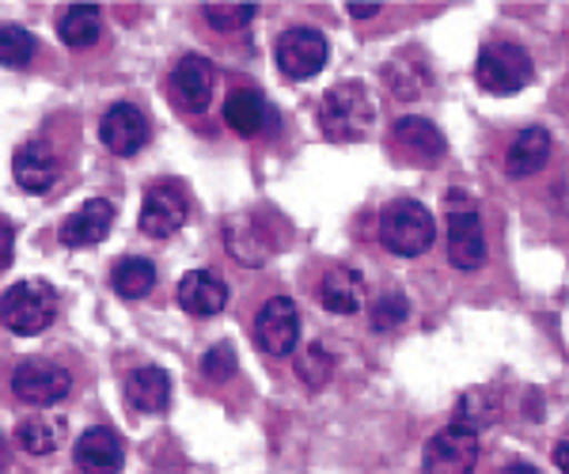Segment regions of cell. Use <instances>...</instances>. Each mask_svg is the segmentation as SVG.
I'll use <instances>...</instances> for the list:
<instances>
[{"instance_id": "cell-1", "label": "cell", "mask_w": 569, "mask_h": 474, "mask_svg": "<svg viewBox=\"0 0 569 474\" xmlns=\"http://www.w3.org/2000/svg\"><path fill=\"white\" fill-rule=\"evenodd\" d=\"M437 240V221L426 205L415 198H399V202L383 205L380 213V243L399 259H418L433 248Z\"/></svg>"}, {"instance_id": "cell-2", "label": "cell", "mask_w": 569, "mask_h": 474, "mask_svg": "<svg viewBox=\"0 0 569 474\" xmlns=\"http://www.w3.org/2000/svg\"><path fill=\"white\" fill-rule=\"evenodd\" d=\"M58 289L50 285V281H16L12 289L4 293L0 300V319H4V326L12 334H20V339H31V334H42L46 326L58 319Z\"/></svg>"}, {"instance_id": "cell-3", "label": "cell", "mask_w": 569, "mask_h": 474, "mask_svg": "<svg viewBox=\"0 0 569 474\" xmlns=\"http://www.w3.org/2000/svg\"><path fill=\"white\" fill-rule=\"evenodd\" d=\"M372 95L361 84L346 80V84H335L319 103V125L330 141H365L372 130Z\"/></svg>"}, {"instance_id": "cell-4", "label": "cell", "mask_w": 569, "mask_h": 474, "mask_svg": "<svg viewBox=\"0 0 569 474\" xmlns=\"http://www.w3.org/2000/svg\"><path fill=\"white\" fill-rule=\"evenodd\" d=\"M536 77L528 50L517 42H486L479 50V65H475V80L490 95H512V91L528 88Z\"/></svg>"}, {"instance_id": "cell-5", "label": "cell", "mask_w": 569, "mask_h": 474, "mask_svg": "<svg viewBox=\"0 0 569 474\" xmlns=\"http://www.w3.org/2000/svg\"><path fill=\"white\" fill-rule=\"evenodd\" d=\"M475 463H479V433L463 430V425H445L433 433L426 455H421L426 474H475Z\"/></svg>"}, {"instance_id": "cell-6", "label": "cell", "mask_w": 569, "mask_h": 474, "mask_svg": "<svg viewBox=\"0 0 569 474\" xmlns=\"http://www.w3.org/2000/svg\"><path fill=\"white\" fill-rule=\"evenodd\" d=\"M254 342L270 357H289L300 342V312L289 296H273L262 304L259 319H254Z\"/></svg>"}, {"instance_id": "cell-7", "label": "cell", "mask_w": 569, "mask_h": 474, "mask_svg": "<svg viewBox=\"0 0 569 474\" xmlns=\"http://www.w3.org/2000/svg\"><path fill=\"white\" fill-rule=\"evenodd\" d=\"M213 88H217L213 61L198 58V53L182 58L179 65L171 69V77H168L171 103H176L179 111H187V114H201V111H206V107L213 103Z\"/></svg>"}, {"instance_id": "cell-8", "label": "cell", "mask_w": 569, "mask_h": 474, "mask_svg": "<svg viewBox=\"0 0 569 474\" xmlns=\"http://www.w3.org/2000/svg\"><path fill=\"white\" fill-rule=\"evenodd\" d=\"M12 391H16V399H23V403H31V406H53L72 391V380L61 364L34 357V361H23L20 369L12 372Z\"/></svg>"}, {"instance_id": "cell-9", "label": "cell", "mask_w": 569, "mask_h": 474, "mask_svg": "<svg viewBox=\"0 0 569 474\" xmlns=\"http://www.w3.org/2000/svg\"><path fill=\"white\" fill-rule=\"evenodd\" d=\"M327 39L316 27H289L278 39V65L289 80H308L327 65Z\"/></svg>"}, {"instance_id": "cell-10", "label": "cell", "mask_w": 569, "mask_h": 474, "mask_svg": "<svg viewBox=\"0 0 569 474\" xmlns=\"http://www.w3.org/2000/svg\"><path fill=\"white\" fill-rule=\"evenodd\" d=\"M187 213H190V205L179 186H171V182L152 186L141 205V232L152 235V240H168V235H176L179 228L187 224Z\"/></svg>"}, {"instance_id": "cell-11", "label": "cell", "mask_w": 569, "mask_h": 474, "mask_svg": "<svg viewBox=\"0 0 569 474\" xmlns=\"http://www.w3.org/2000/svg\"><path fill=\"white\" fill-rule=\"evenodd\" d=\"M99 137L114 157H137L149 144V118L133 103H114L99 118Z\"/></svg>"}, {"instance_id": "cell-12", "label": "cell", "mask_w": 569, "mask_h": 474, "mask_svg": "<svg viewBox=\"0 0 569 474\" xmlns=\"http://www.w3.org/2000/svg\"><path fill=\"white\" fill-rule=\"evenodd\" d=\"M448 262L456 270H479L486 262V235L475 209H452L448 213Z\"/></svg>"}, {"instance_id": "cell-13", "label": "cell", "mask_w": 569, "mask_h": 474, "mask_svg": "<svg viewBox=\"0 0 569 474\" xmlns=\"http://www.w3.org/2000/svg\"><path fill=\"white\" fill-rule=\"evenodd\" d=\"M110 228H114V205L107 198H91L61 221V243L66 248H91V243L107 240Z\"/></svg>"}, {"instance_id": "cell-14", "label": "cell", "mask_w": 569, "mask_h": 474, "mask_svg": "<svg viewBox=\"0 0 569 474\" xmlns=\"http://www.w3.org/2000/svg\"><path fill=\"white\" fill-rule=\"evenodd\" d=\"M12 175L23 190H31V194H46V190H53V182L61 175L58 152H53L46 141L20 144L12 157Z\"/></svg>"}, {"instance_id": "cell-15", "label": "cell", "mask_w": 569, "mask_h": 474, "mask_svg": "<svg viewBox=\"0 0 569 474\" xmlns=\"http://www.w3.org/2000/svg\"><path fill=\"white\" fill-rule=\"evenodd\" d=\"M126 448H122V436L107 425H96V430L80 433L77 441V463L84 474H118L122 471Z\"/></svg>"}, {"instance_id": "cell-16", "label": "cell", "mask_w": 569, "mask_h": 474, "mask_svg": "<svg viewBox=\"0 0 569 474\" xmlns=\"http://www.w3.org/2000/svg\"><path fill=\"white\" fill-rule=\"evenodd\" d=\"M179 304H182V312H190L198 319H209V315L224 312L228 289H224V281H220L217 273L190 270V273H182V281H179Z\"/></svg>"}, {"instance_id": "cell-17", "label": "cell", "mask_w": 569, "mask_h": 474, "mask_svg": "<svg viewBox=\"0 0 569 474\" xmlns=\"http://www.w3.org/2000/svg\"><path fill=\"white\" fill-rule=\"evenodd\" d=\"M224 248L236 262H243V266H266L273 254L270 235H266L259 221H251V216H232V221H224Z\"/></svg>"}, {"instance_id": "cell-18", "label": "cell", "mask_w": 569, "mask_h": 474, "mask_svg": "<svg viewBox=\"0 0 569 474\" xmlns=\"http://www.w3.org/2000/svg\"><path fill=\"white\" fill-rule=\"evenodd\" d=\"M365 293H369V285H365V278L353 266L327 270L323 285H319V300L335 315H357L365 307Z\"/></svg>"}, {"instance_id": "cell-19", "label": "cell", "mask_w": 569, "mask_h": 474, "mask_svg": "<svg viewBox=\"0 0 569 474\" xmlns=\"http://www.w3.org/2000/svg\"><path fill=\"white\" fill-rule=\"evenodd\" d=\"M547 160H550V133L543 125H528V130L517 133L509 152H505V171H509L512 179H528V175H536V171H543Z\"/></svg>"}, {"instance_id": "cell-20", "label": "cell", "mask_w": 569, "mask_h": 474, "mask_svg": "<svg viewBox=\"0 0 569 474\" xmlns=\"http://www.w3.org/2000/svg\"><path fill=\"white\" fill-rule=\"evenodd\" d=\"M126 399L141 414H163L171 403V380L163 369H133L126 376Z\"/></svg>"}, {"instance_id": "cell-21", "label": "cell", "mask_w": 569, "mask_h": 474, "mask_svg": "<svg viewBox=\"0 0 569 474\" xmlns=\"http://www.w3.org/2000/svg\"><path fill=\"white\" fill-rule=\"evenodd\" d=\"M224 122H228V130H236L240 137L262 133V125L270 122V107H266L262 91L236 88L232 95L224 99Z\"/></svg>"}, {"instance_id": "cell-22", "label": "cell", "mask_w": 569, "mask_h": 474, "mask_svg": "<svg viewBox=\"0 0 569 474\" xmlns=\"http://www.w3.org/2000/svg\"><path fill=\"white\" fill-rule=\"evenodd\" d=\"M395 144L418 160L445 157V137H440L437 125L426 122V118H399V122H395Z\"/></svg>"}, {"instance_id": "cell-23", "label": "cell", "mask_w": 569, "mask_h": 474, "mask_svg": "<svg viewBox=\"0 0 569 474\" xmlns=\"http://www.w3.org/2000/svg\"><path fill=\"white\" fill-rule=\"evenodd\" d=\"M501 417V403H498V391L490 387H471L460 395L456 403V422L452 425H463V430L479 433L486 425H493Z\"/></svg>"}, {"instance_id": "cell-24", "label": "cell", "mask_w": 569, "mask_h": 474, "mask_svg": "<svg viewBox=\"0 0 569 474\" xmlns=\"http://www.w3.org/2000/svg\"><path fill=\"white\" fill-rule=\"evenodd\" d=\"M61 436H66V422H58V417H50V414L23 417V422L16 425V444L31 455H50L61 444Z\"/></svg>"}, {"instance_id": "cell-25", "label": "cell", "mask_w": 569, "mask_h": 474, "mask_svg": "<svg viewBox=\"0 0 569 474\" xmlns=\"http://www.w3.org/2000/svg\"><path fill=\"white\" fill-rule=\"evenodd\" d=\"M58 34H61V42L72 46V50H84V46L99 39V8L96 4L66 8L58 20Z\"/></svg>"}, {"instance_id": "cell-26", "label": "cell", "mask_w": 569, "mask_h": 474, "mask_svg": "<svg viewBox=\"0 0 569 474\" xmlns=\"http://www.w3.org/2000/svg\"><path fill=\"white\" fill-rule=\"evenodd\" d=\"M110 281H114V293L126 296V300H141L152 293L156 285V266L149 259H122L110 273Z\"/></svg>"}, {"instance_id": "cell-27", "label": "cell", "mask_w": 569, "mask_h": 474, "mask_svg": "<svg viewBox=\"0 0 569 474\" xmlns=\"http://www.w3.org/2000/svg\"><path fill=\"white\" fill-rule=\"evenodd\" d=\"M34 53H39V42H34V34L27 31V27L20 23L0 27V65L23 69V65H31Z\"/></svg>"}, {"instance_id": "cell-28", "label": "cell", "mask_w": 569, "mask_h": 474, "mask_svg": "<svg viewBox=\"0 0 569 474\" xmlns=\"http://www.w3.org/2000/svg\"><path fill=\"white\" fill-rule=\"evenodd\" d=\"M254 12H259V4H206L201 8L206 23L213 27V31H224V34L243 31V27L254 20Z\"/></svg>"}, {"instance_id": "cell-29", "label": "cell", "mask_w": 569, "mask_h": 474, "mask_svg": "<svg viewBox=\"0 0 569 474\" xmlns=\"http://www.w3.org/2000/svg\"><path fill=\"white\" fill-rule=\"evenodd\" d=\"M407 315H410L407 296H399V293H383V296L372 304L369 323H372V331L388 334V331H395V326H402V323H407Z\"/></svg>"}, {"instance_id": "cell-30", "label": "cell", "mask_w": 569, "mask_h": 474, "mask_svg": "<svg viewBox=\"0 0 569 474\" xmlns=\"http://www.w3.org/2000/svg\"><path fill=\"white\" fill-rule=\"evenodd\" d=\"M330 372H335V357H330V353L319 342H311L308 350H305V357L297 361V376L305 380L308 387H323Z\"/></svg>"}, {"instance_id": "cell-31", "label": "cell", "mask_w": 569, "mask_h": 474, "mask_svg": "<svg viewBox=\"0 0 569 474\" xmlns=\"http://www.w3.org/2000/svg\"><path fill=\"white\" fill-rule=\"evenodd\" d=\"M201 372H206L209 380H232V372H236L232 345H213V350L201 357Z\"/></svg>"}, {"instance_id": "cell-32", "label": "cell", "mask_w": 569, "mask_h": 474, "mask_svg": "<svg viewBox=\"0 0 569 474\" xmlns=\"http://www.w3.org/2000/svg\"><path fill=\"white\" fill-rule=\"evenodd\" d=\"M12 251H16V228L0 216V270L12 266Z\"/></svg>"}, {"instance_id": "cell-33", "label": "cell", "mask_w": 569, "mask_h": 474, "mask_svg": "<svg viewBox=\"0 0 569 474\" xmlns=\"http://www.w3.org/2000/svg\"><path fill=\"white\" fill-rule=\"evenodd\" d=\"M555 467L569 474V436H562V441L555 444Z\"/></svg>"}, {"instance_id": "cell-34", "label": "cell", "mask_w": 569, "mask_h": 474, "mask_svg": "<svg viewBox=\"0 0 569 474\" xmlns=\"http://www.w3.org/2000/svg\"><path fill=\"white\" fill-rule=\"evenodd\" d=\"M346 8H350V16H353V20H372V16L380 12L383 4H346Z\"/></svg>"}, {"instance_id": "cell-35", "label": "cell", "mask_w": 569, "mask_h": 474, "mask_svg": "<svg viewBox=\"0 0 569 474\" xmlns=\"http://www.w3.org/2000/svg\"><path fill=\"white\" fill-rule=\"evenodd\" d=\"M505 474H539V471H536V467H528V463H512V467L505 471Z\"/></svg>"}, {"instance_id": "cell-36", "label": "cell", "mask_w": 569, "mask_h": 474, "mask_svg": "<svg viewBox=\"0 0 569 474\" xmlns=\"http://www.w3.org/2000/svg\"><path fill=\"white\" fill-rule=\"evenodd\" d=\"M8 467V441H4V433H0V474H4Z\"/></svg>"}]
</instances>
